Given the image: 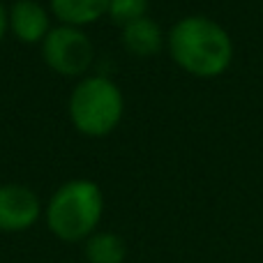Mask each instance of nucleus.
Masks as SVG:
<instances>
[{"label": "nucleus", "mask_w": 263, "mask_h": 263, "mask_svg": "<svg viewBox=\"0 0 263 263\" xmlns=\"http://www.w3.org/2000/svg\"><path fill=\"white\" fill-rule=\"evenodd\" d=\"M125 254V242L114 233H97L86 245V256L90 263H123Z\"/></svg>", "instance_id": "obj_9"}, {"label": "nucleus", "mask_w": 263, "mask_h": 263, "mask_svg": "<svg viewBox=\"0 0 263 263\" xmlns=\"http://www.w3.org/2000/svg\"><path fill=\"white\" fill-rule=\"evenodd\" d=\"M69 114L74 125L86 134H109L123 116V97L109 79H88L74 90Z\"/></svg>", "instance_id": "obj_3"}, {"label": "nucleus", "mask_w": 263, "mask_h": 263, "mask_svg": "<svg viewBox=\"0 0 263 263\" xmlns=\"http://www.w3.org/2000/svg\"><path fill=\"white\" fill-rule=\"evenodd\" d=\"M40 215L37 196L18 185L0 187V231H23Z\"/></svg>", "instance_id": "obj_5"}, {"label": "nucleus", "mask_w": 263, "mask_h": 263, "mask_svg": "<svg viewBox=\"0 0 263 263\" xmlns=\"http://www.w3.org/2000/svg\"><path fill=\"white\" fill-rule=\"evenodd\" d=\"M145 9H148V0H111L109 3V14L116 23H123V26L143 18Z\"/></svg>", "instance_id": "obj_10"}, {"label": "nucleus", "mask_w": 263, "mask_h": 263, "mask_svg": "<svg viewBox=\"0 0 263 263\" xmlns=\"http://www.w3.org/2000/svg\"><path fill=\"white\" fill-rule=\"evenodd\" d=\"M109 3L111 0H51L55 16L72 26L97 21L102 14L109 12Z\"/></svg>", "instance_id": "obj_8"}, {"label": "nucleus", "mask_w": 263, "mask_h": 263, "mask_svg": "<svg viewBox=\"0 0 263 263\" xmlns=\"http://www.w3.org/2000/svg\"><path fill=\"white\" fill-rule=\"evenodd\" d=\"M171 55L185 72L194 77H219L233 58L229 32L205 16H187L171 28Z\"/></svg>", "instance_id": "obj_1"}, {"label": "nucleus", "mask_w": 263, "mask_h": 263, "mask_svg": "<svg viewBox=\"0 0 263 263\" xmlns=\"http://www.w3.org/2000/svg\"><path fill=\"white\" fill-rule=\"evenodd\" d=\"M5 26H7V21H5V12H3V7H0V40H3V35H5Z\"/></svg>", "instance_id": "obj_11"}, {"label": "nucleus", "mask_w": 263, "mask_h": 263, "mask_svg": "<svg viewBox=\"0 0 263 263\" xmlns=\"http://www.w3.org/2000/svg\"><path fill=\"white\" fill-rule=\"evenodd\" d=\"M102 217V194L92 182H69L60 187L49 203V229L63 240L90 236Z\"/></svg>", "instance_id": "obj_2"}, {"label": "nucleus", "mask_w": 263, "mask_h": 263, "mask_svg": "<svg viewBox=\"0 0 263 263\" xmlns=\"http://www.w3.org/2000/svg\"><path fill=\"white\" fill-rule=\"evenodd\" d=\"M44 58L60 74H81L92 60V44L77 28H55L46 35Z\"/></svg>", "instance_id": "obj_4"}, {"label": "nucleus", "mask_w": 263, "mask_h": 263, "mask_svg": "<svg viewBox=\"0 0 263 263\" xmlns=\"http://www.w3.org/2000/svg\"><path fill=\"white\" fill-rule=\"evenodd\" d=\"M12 28L18 40L37 42L49 30V18H46V12L37 3L21 0L12 7Z\"/></svg>", "instance_id": "obj_6"}, {"label": "nucleus", "mask_w": 263, "mask_h": 263, "mask_svg": "<svg viewBox=\"0 0 263 263\" xmlns=\"http://www.w3.org/2000/svg\"><path fill=\"white\" fill-rule=\"evenodd\" d=\"M125 46L136 55H155L162 49V30L150 18H139V21L125 26L123 32Z\"/></svg>", "instance_id": "obj_7"}]
</instances>
